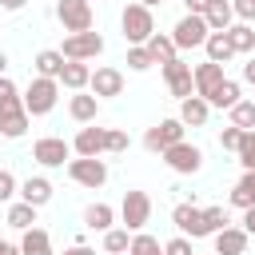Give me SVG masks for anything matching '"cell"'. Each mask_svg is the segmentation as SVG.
<instances>
[{"label":"cell","instance_id":"obj_1","mask_svg":"<svg viewBox=\"0 0 255 255\" xmlns=\"http://www.w3.org/2000/svg\"><path fill=\"white\" fill-rule=\"evenodd\" d=\"M120 28H124V40L128 44H147L155 36V20H151V8L147 4H128L124 16H120Z\"/></svg>","mask_w":255,"mask_h":255},{"label":"cell","instance_id":"obj_2","mask_svg":"<svg viewBox=\"0 0 255 255\" xmlns=\"http://www.w3.org/2000/svg\"><path fill=\"white\" fill-rule=\"evenodd\" d=\"M56 100H60V80H48V76L28 80V88H24V108H28V116H48V112L56 108Z\"/></svg>","mask_w":255,"mask_h":255},{"label":"cell","instance_id":"obj_3","mask_svg":"<svg viewBox=\"0 0 255 255\" xmlns=\"http://www.w3.org/2000/svg\"><path fill=\"white\" fill-rule=\"evenodd\" d=\"M147 219H151V195L147 191H124V203H120V223L128 227V231H143L147 227Z\"/></svg>","mask_w":255,"mask_h":255},{"label":"cell","instance_id":"obj_4","mask_svg":"<svg viewBox=\"0 0 255 255\" xmlns=\"http://www.w3.org/2000/svg\"><path fill=\"white\" fill-rule=\"evenodd\" d=\"M207 36H211V28H207V16H199V12H187V16L171 28L175 48H203Z\"/></svg>","mask_w":255,"mask_h":255},{"label":"cell","instance_id":"obj_5","mask_svg":"<svg viewBox=\"0 0 255 255\" xmlns=\"http://www.w3.org/2000/svg\"><path fill=\"white\" fill-rule=\"evenodd\" d=\"M68 175L80 183V187H104L108 183V163L100 155H80V159H68Z\"/></svg>","mask_w":255,"mask_h":255},{"label":"cell","instance_id":"obj_6","mask_svg":"<svg viewBox=\"0 0 255 255\" xmlns=\"http://www.w3.org/2000/svg\"><path fill=\"white\" fill-rule=\"evenodd\" d=\"M183 131H187V124L175 116V120H159L155 128H147V135H143V147L147 151H167V147H175L179 139H183Z\"/></svg>","mask_w":255,"mask_h":255},{"label":"cell","instance_id":"obj_7","mask_svg":"<svg viewBox=\"0 0 255 255\" xmlns=\"http://www.w3.org/2000/svg\"><path fill=\"white\" fill-rule=\"evenodd\" d=\"M60 52H64V60H96L104 52V36L100 32H68Z\"/></svg>","mask_w":255,"mask_h":255},{"label":"cell","instance_id":"obj_8","mask_svg":"<svg viewBox=\"0 0 255 255\" xmlns=\"http://www.w3.org/2000/svg\"><path fill=\"white\" fill-rule=\"evenodd\" d=\"M163 80H167V92H171L175 100L195 96V68H191V64H183L179 56L163 64Z\"/></svg>","mask_w":255,"mask_h":255},{"label":"cell","instance_id":"obj_9","mask_svg":"<svg viewBox=\"0 0 255 255\" xmlns=\"http://www.w3.org/2000/svg\"><path fill=\"white\" fill-rule=\"evenodd\" d=\"M163 163H167L175 175H195V171L203 167V151H199L195 143L179 139L175 147H167V151H163Z\"/></svg>","mask_w":255,"mask_h":255},{"label":"cell","instance_id":"obj_10","mask_svg":"<svg viewBox=\"0 0 255 255\" xmlns=\"http://www.w3.org/2000/svg\"><path fill=\"white\" fill-rule=\"evenodd\" d=\"M56 16L64 32H92V0H60Z\"/></svg>","mask_w":255,"mask_h":255},{"label":"cell","instance_id":"obj_11","mask_svg":"<svg viewBox=\"0 0 255 255\" xmlns=\"http://www.w3.org/2000/svg\"><path fill=\"white\" fill-rule=\"evenodd\" d=\"M72 155V143H64L60 135H44L32 143V159L40 167H64V159Z\"/></svg>","mask_w":255,"mask_h":255},{"label":"cell","instance_id":"obj_12","mask_svg":"<svg viewBox=\"0 0 255 255\" xmlns=\"http://www.w3.org/2000/svg\"><path fill=\"white\" fill-rule=\"evenodd\" d=\"M171 223L179 227V235H191V239L211 235V227H207V219H203V207H195V203H179V207L171 211Z\"/></svg>","mask_w":255,"mask_h":255},{"label":"cell","instance_id":"obj_13","mask_svg":"<svg viewBox=\"0 0 255 255\" xmlns=\"http://www.w3.org/2000/svg\"><path fill=\"white\" fill-rule=\"evenodd\" d=\"M88 88H92V96L112 100V96H120V92H124V72H120V68H96Z\"/></svg>","mask_w":255,"mask_h":255},{"label":"cell","instance_id":"obj_14","mask_svg":"<svg viewBox=\"0 0 255 255\" xmlns=\"http://www.w3.org/2000/svg\"><path fill=\"white\" fill-rule=\"evenodd\" d=\"M76 155H104L108 151V128H80L72 139Z\"/></svg>","mask_w":255,"mask_h":255},{"label":"cell","instance_id":"obj_15","mask_svg":"<svg viewBox=\"0 0 255 255\" xmlns=\"http://www.w3.org/2000/svg\"><path fill=\"white\" fill-rule=\"evenodd\" d=\"M223 80H227V76H223V64H215V60H203V64L195 68V96L211 100V96H215V88H219Z\"/></svg>","mask_w":255,"mask_h":255},{"label":"cell","instance_id":"obj_16","mask_svg":"<svg viewBox=\"0 0 255 255\" xmlns=\"http://www.w3.org/2000/svg\"><path fill=\"white\" fill-rule=\"evenodd\" d=\"M247 239H251V235H247L243 227H231V223H227L223 231H215V255H243V251H247Z\"/></svg>","mask_w":255,"mask_h":255},{"label":"cell","instance_id":"obj_17","mask_svg":"<svg viewBox=\"0 0 255 255\" xmlns=\"http://www.w3.org/2000/svg\"><path fill=\"white\" fill-rule=\"evenodd\" d=\"M207 116H211V104H207L203 96H187V100H179V120H183L187 128H203Z\"/></svg>","mask_w":255,"mask_h":255},{"label":"cell","instance_id":"obj_18","mask_svg":"<svg viewBox=\"0 0 255 255\" xmlns=\"http://www.w3.org/2000/svg\"><path fill=\"white\" fill-rule=\"evenodd\" d=\"M64 52L60 48H44V52H36V60H32V68H36V76H48V80H60V72H64Z\"/></svg>","mask_w":255,"mask_h":255},{"label":"cell","instance_id":"obj_19","mask_svg":"<svg viewBox=\"0 0 255 255\" xmlns=\"http://www.w3.org/2000/svg\"><path fill=\"white\" fill-rule=\"evenodd\" d=\"M60 84L72 88V92H84V88L92 84V68H88V60H68L64 72H60Z\"/></svg>","mask_w":255,"mask_h":255},{"label":"cell","instance_id":"obj_20","mask_svg":"<svg viewBox=\"0 0 255 255\" xmlns=\"http://www.w3.org/2000/svg\"><path fill=\"white\" fill-rule=\"evenodd\" d=\"M68 112H72L76 124H92L96 112H100V96H92V92H76V96L68 100Z\"/></svg>","mask_w":255,"mask_h":255},{"label":"cell","instance_id":"obj_21","mask_svg":"<svg viewBox=\"0 0 255 255\" xmlns=\"http://www.w3.org/2000/svg\"><path fill=\"white\" fill-rule=\"evenodd\" d=\"M20 199L32 203V207H44V203L52 199V183H48L44 175H28V179L20 183Z\"/></svg>","mask_w":255,"mask_h":255},{"label":"cell","instance_id":"obj_22","mask_svg":"<svg viewBox=\"0 0 255 255\" xmlns=\"http://www.w3.org/2000/svg\"><path fill=\"white\" fill-rule=\"evenodd\" d=\"M203 16H207V28H211V32H227V28L235 24V8H231V0H211Z\"/></svg>","mask_w":255,"mask_h":255},{"label":"cell","instance_id":"obj_23","mask_svg":"<svg viewBox=\"0 0 255 255\" xmlns=\"http://www.w3.org/2000/svg\"><path fill=\"white\" fill-rule=\"evenodd\" d=\"M20 255H52V235L44 227H28L20 235Z\"/></svg>","mask_w":255,"mask_h":255},{"label":"cell","instance_id":"obj_24","mask_svg":"<svg viewBox=\"0 0 255 255\" xmlns=\"http://www.w3.org/2000/svg\"><path fill=\"white\" fill-rule=\"evenodd\" d=\"M28 108H12V112H0V131L8 135V139H20L24 131H28Z\"/></svg>","mask_w":255,"mask_h":255},{"label":"cell","instance_id":"obj_25","mask_svg":"<svg viewBox=\"0 0 255 255\" xmlns=\"http://www.w3.org/2000/svg\"><path fill=\"white\" fill-rule=\"evenodd\" d=\"M231 207H239V211L255 207V171H243V179L231 187Z\"/></svg>","mask_w":255,"mask_h":255},{"label":"cell","instance_id":"obj_26","mask_svg":"<svg viewBox=\"0 0 255 255\" xmlns=\"http://www.w3.org/2000/svg\"><path fill=\"white\" fill-rule=\"evenodd\" d=\"M203 48H207V60H215V64H227L231 56H239V52L231 48V40H227V32H211Z\"/></svg>","mask_w":255,"mask_h":255},{"label":"cell","instance_id":"obj_27","mask_svg":"<svg viewBox=\"0 0 255 255\" xmlns=\"http://www.w3.org/2000/svg\"><path fill=\"white\" fill-rule=\"evenodd\" d=\"M36 211L40 207H32V203H12L8 207V227H16V231H28V227H36Z\"/></svg>","mask_w":255,"mask_h":255},{"label":"cell","instance_id":"obj_28","mask_svg":"<svg viewBox=\"0 0 255 255\" xmlns=\"http://www.w3.org/2000/svg\"><path fill=\"white\" fill-rule=\"evenodd\" d=\"M84 223H88L92 231H108V227L116 223V211H112L108 203H92V207L84 211Z\"/></svg>","mask_w":255,"mask_h":255},{"label":"cell","instance_id":"obj_29","mask_svg":"<svg viewBox=\"0 0 255 255\" xmlns=\"http://www.w3.org/2000/svg\"><path fill=\"white\" fill-rule=\"evenodd\" d=\"M227 40H231V48H235V52H255V28H251V24H243V20L227 28Z\"/></svg>","mask_w":255,"mask_h":255},{"label":"cell","instance_id":"obj_30","mask_svg":"<svg viewBox=\"0 0 255 255\" xmlns=\"http://www.w3.org/2000/svg\"><path fill=\"white\" fill-rule=\"evenodd\" d=\"M147 52H151V60H155V64H167V60H175V52H179V48H175V40H171V36H159V32H155V36L147 40Z\"/></svg>","mask_w":255,"mask_h":255},{"label":"cell","instance_id":"obj_31","mask_svg":"<svg viewBox=\"0 0 255 255\" xmlns=\"http://www.w3.org/2000/svg\"><path fill=\"white\" fill-rule=\"evenodd\" d=\"M239 100H243V96H239V84H235V80H223L207 104H211V108H235Z\"/></svg>","mask_w":255,"mask_h":255},{"label":"cell","instance_id":"obj_32","mask_svg":"<svg viewBox=\"0 0 255 255\" xmlns=\"http://www.w3.org/2000/svg\"><path fill=\"white\" fill-rule=\"evenodd\" d=\"M131 239H128V227H108L104 231V251L108 255H128Z\"/></svg>","mask_w":255,"mask_h":255},{"label":"cell","instance_id":"obj_33","mask_svg":"<svg viewBox=\"0 0 255 255\" xmlns=\"http://www.w3.org/2000/svg\"><path fill=\"white\" fill-rule=\"evenodd\" d=\"M227 112H231V124H235V128L255 131V100H239V104L227 108Z\"/></svg>","mask_w":255,"mask_h":255},{"label":"cell","instance_id":"obj_34","mask_svg":"<svg viewBox=\"0 0 255 255\" xmlns=\"http://www.w3.org/2000/svg\"><path fill=\"white\" fill-rule=\"evenodd\" d=\"M128 255H163V247H159V239H155V235H147V231H135V235H131V247H128Z\"/></svg>","mask_w":255,"mask_h":255},{"label":"cell","instance_id":"obj_35","mask_svg":"<svg viewBox=\"0 0 255 255\" xmlns=\"http://www.w3.org/2000/svg\"><path fill=\"white\" fill-rule=\"evenodd\" d=\"M12 108H24V96L8 76H0V112H12Z\"/></svg>","mask_w":255,"mask_h":255},{"label":"cell","instance_id":"obj_36","mask_svg":"<svg viewBox=\"0 0 255 255\" xmlns=\"http://www.w3.org/2000/svg\"><path fill=\"white\" fill-rule=\"evenodd\" d=\"M155 60H151V52H147V44H131L128 48V68L131 72H147Z\"/></svg>","mask_w":255,"mask_h":255},{"label":"cell","instance_id":"obj_37","mask_svg":"<svg viewBox=\"0 0 255 255\" xmlns=\"http://www.w3.org/2000/svg\"><path fill=\"white\" fill-rule=\"evenodd\" d=\"M239 163H243V171H255V131H243V139H239Z\"/></svg>","mask_w":255,"mask_h":255},{"label":"cell","instance_id":"obj_38","mask_svg":"<svg viewBox=\"0 0 255 255\" xmlns=\"http://www.w3.org/2000/svg\"><path fill=\"white\" fill-rule=\"evenodd\" d=\"M12 195H20V183H16V175L8 167H0V203H8Z\"/></svg>","mask_w":255,"mask_h":255},{"label":"cell","instance_id":"obj_39","mask_svg":"<svg viewBox=\"0 0 255 255\" xmlns=\"http://www.w3.org/2000/svg\"><path fill=\"white\" fill-rule=\"evenodd\" d=\"M239 139H243V128H235V124L219 131V147L223 151H239Z\"/></svg>","mask_w":255,"mask_h":255},{"label":"cell","instance_id":"obj_40","mask_svg":"<svg viewBox=\"0 0 255 255\" xmlns=\"http://www.w3.org/2000/svg\"><path fill=\"white\" fill-rule=\"evenodd\" d=\"M203 219H207V227H211V235L227 227V211H223V207H203Z\"/></svg>","mask_w":255,"mask_h":255},{"label":"cell","instance_id":"obj_41","mask_svg":"<svg viewBox=\"0 0 255 255\" xmlns=\"http://www.w3.org/2000/svg\"><path fill=\"white\" fill-rule=\"evenodd\" d=\"M163 255H195V251H191L187 235H175V239H167V243H163Z\"/></svg>","mask_w":255,"mask_h":255},{"label":"cell","instance_id":"obj_42","mask_svg":"<svg viewBox=\"0 0 255 255\" xmlns=\"http://www.w3.org/2000/svg\"><path fill=\"white\" fill-rule=\"evenodd\" d=\"M231 8H235V20H243V24L255 20V0H231Z\"/></svg>","mask_w":255,"mask_h":255},{"label":"cell","instance_id":"obj_43","mask_svg":"<svg viewBox=\"0 0 255 255\" xmlns=\"http://www.w3.org/2000/svg\"><path fill=\"white\" fill-rule=\"evenodd\" d=\"M108 151H128V131L108 128Z\"/></svg>","mask_w":255,"mask_h":255},{"label":"cell","instance_id":"obj_44","mask_svg":"<svg viewBox=\"0 0 255 255\" xmlns=\"http://www.w3.org/2000/svg\"><path fill=\"white\" fill-rule=\"evenodd\" d=\"M243 231H247V235H255V207H247V211H243Z\"/></svg>","mask_w":255,"mask_h":255},{"label":"cell","instance_id":"obj_45","mask_svg":"<svg viewBox=\"0 0 255 255\" xmlns=\"http://www.w3.org/2000/svg\"><path fill=\"white\" fill-rule=\"evenodd\" d=\"M183 4H187V12H199V16H203V12H207V4H211V0H183Z\"/></svg>","mask_w":255,"mask_h":255},{"label":"cell","instance_id":"obj_46","mask_svg":"<svg viewBox=\"0 0 255 255\" xmlns=\"http://www.w3.org/2000/svg\"><path fill=\"white\" fill-rule=\"evenodd\" d=\"M243 80H247V84H255V56L243 64Z\"/></svg>","mask_w":255,"mask_h":255},{"label":"cell","instance_id":"obj_47","mask_svg":"<svg viewBox=\"0 0 255 255\" xmlns=\"http://www.w3.org/2000/svg\"><path fill=\"white\" fill-rule=\"evenodd\" d=\"M28 0H0V8H8V12H20Z\"/></svg>","mask_w":255,"mask_h":255},{"label":"cell","instance_id":"obj_48","mask_svg":"<svg viewBox=\"0 0 255 255\" xmlns=\"http://www.w3.org/2000/svg\"><path fill=\"white\" fill-rule=\"evenodd\" d=\"M64 255H96V251H92V247H84V243H76V247H68Z\"/></svg>","mask_w":255,"mask_h":255},{"label":"cell","instance_id":"obj_49","mask_svg":"<svg viewBox=\"0 0 255 255\" xmlns=\"http://www.w3.org/2000/svg\"><path fill=\"white\" fill-rule=\"evenodd\" d=\"M8 72V56H4V48H0V76Z\"/></svg>","mask_w":255,"mask_h":255},{"label":"cell","instance_id":"obj_50","mask_svg":"<svg viewBox=\"0 0 255 255\" xmlns=\"http://www.w3.org/2000/svg\"><path fill=\"white\" fill-rule=\"evenodd\" d=\"M8 251H12V243H4V239H0V255H8Z\"/></svg>","mask_w":255,"mask_h":255},{"label":"cell","instance_id":"obj_51","mask_svg":"<svg viewBox=\"0 0 255 255\" xmlns=\"http://www.w3.org/2000/svg\"><path fill=\"white\" fill-rule=\"evenodd\" d=\"M139 4H147V8H155V4H163V0H139Z\"/></svg>","mask_w":255,"mask_h":255}]
</instances>
